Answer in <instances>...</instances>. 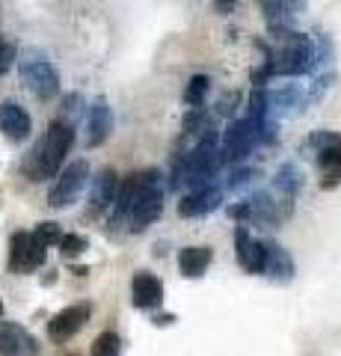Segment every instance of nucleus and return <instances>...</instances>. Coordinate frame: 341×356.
Instances as JSON below:
<instances>
[{
    "mask_svg": "<svg viewBox=\"0 0 341 356\" xmlns=\"http://www.w3.org/2000/svg\"><path fill=\"white\" fill-rule=\"evenodd\" d=\"M92 356H122V341L116 332H101L92 344Z\"/></svg>",
    "mask_w": 341,
    "mask_h": 356,
    "instance_id": "obj_22",
    "label": "nucleus"
},
{
    "mask_svg": "<svg viewBox=\"0 0 341 356\" xmlns=\"http://www.w3.org/2000/svg\"><path fill=\"white\" fill-rule=\"evenodd\" d=\"M261 273H267L270 280H279V282H288L294 276V261L285 247H279V243L267 241L264 243V267Z\"/></svg>",
    "mask_w": 341,
    "mask_h": 356,
    "instance_id": "obj_16",
    "label": "nucleus"
},
{
    "mask_svg": "<svg viewBox=\"0 0 341 356\" xmlns=\"http://www.w3.org/2000/svg\"><path fill=\"white\" fill-rule=\"evenodd\" d=\"M45 250L42 243L33 238V232H15L9 241V267L13 273H33L45 264Z\"/></svg>",
    "mask_w": 341,
    "mask_h": 356,
    "instance_id": "obj_7",
    "label": "nucleus"
},
{
    "mask_svg": "<svg viewBox=\"0 0 341 356\" xmlns=\"http://www.w3.org/2000/svg\"><path fill=\"white\" fill-rule=\"evenodd\" d=\"M0 356H39V341L21 324H0Z\"/></svg>",
    "mask_w": 341,
    "mask_h": 356,
    "instance_id": "obj_10",
    "label": "nucleus"
},
{
    "mask_svg": "<svg viewBox=\"0 0 341 356\" xmlns=\"http://www.w3.org/2000/svg\"><path fill=\"white\" fill-rule=\"evenodd\" d=\"M0 131H3V137H9L13 143H24L33 131L30 113L18 102H3L0 104Z\"/></svg>",
    "mask_w": 341,
    "mask_h": 356,
    "instance_id": "obj_11",
    "label": "nucleus"
},
{
    "mask_svg": "<svg viewBox=\"0 0 341 356\" xmlns=\"http://www.w3.org/2000/svg\"><path fill=\"white\" fill-rule=\"evenodd\" d=\"M235 247H238V264L244 267V270H249V273H261V267H264V243L252 241L249 232L244 226H238L235 229Z\"/></svg>",
    "mask_w": 341,
    "mask_h": 356,
    "instance_id": "obj_15",
    "label": "nucleus"
},
{
    "mask_svg": "<svg viewBox=\"0 0 341 356\" xmlns=\"http://www.w3.org/2000/svg\"><path fill=\"white\" fill-rule=\"evenodd\" d=\"M131 303L137 309H155L163 303V282L158 276H151L146 270L134 273V280H131Z\"/></svg>",
    "mask_w": 341,
    "mask_h": 356,
    "instance_id": "obj_12",
    "label": "nucleus"
},
{
    "mask_svg": "<svg viewBox=\"0 0 341 356\" xmlns=\"http://www.w3.org/2000/svg\"><path fill=\"white\" fill-rule=\"evenodd\" d=\"M214 259V250L211 247H184L178 252V270L187 276V280H196L208 270V264Z\"/></svg>",
    "mask_w": 341,
    "mask_h": 356,
    "instance_id": "obj_19",
    "label": "nucleus"
},
{
    "mask_svg": "<svg viewBox=\"0 0 341 356\" xmlns=\"http://www.w3.org/2000/svg\"><path fill=\"white\" fill-rule=\"evenodd\" d=\"M90 303H74L69 309L57 312L51 321H48V339L53 344H65L72 336H78V332L86 327V321H90Z\"/></svg>",
    "mask_w": 341,
    "mask_h": 356,
    "instance_id": "obj_8",
    "label": "nucleus"
},
{
    "mask_svg": "<svg viewBox=\"0 0 341 356\" xmlns=\"http://www.w3.org/2000/svg\"><path fill=\"white\" fill-rule=\"evenodd\" d=\"M208 89H211V81H208L205 74H196V77H190V83H187V89H184V102L190 104V107H199V104H205Z\"/></svg>",
    "mask_w": 341,
    "mask_h": 356,
    "instance_id": "obj_21",
    "label": "nucleus"
},
{
    "mask_svg": "<svg viewBox=\"0 0 341 356\" xmlns=\"http://www.w3.org/2000/svg\"><path fill=\"white\" fill-rule=\"evenodd\" d=\"M232 6H235V0H214V9H217V13H232Z\"/></svg>",
    "mask_w": 341,
    "mask_h": 356,
    "instance_id": "obj_26",
    "label": "nucleus"
},
{
    "mask_svg": "<svg viewBox=\"0 0 341 356\" xmlns=\"http://www.w3.org/2000/svg\"><path fill=\"white\" fill-rule=\"evenodd\" d=\"M0 315H3V303H0Z\"/></svg>",
    "mask_w": 341,
    "mask_h": 356,
    "instance_id": "obj_27",
    "label": "nucleus"
},
{
    "mask_svg": "<svg viewBox=\"0 0 341 356\" xmlns=\"http://www.w3.org/2000/svg\"><path fill=\"white\" fill-rule=\"evenodd\" d=\"M317 166L324 170V178H321V187L333 191L335 184H341V140L329 143L317 152Z\"/></svg>",
    "mask_w": 341,
    "mask_h": 356,
    "instance_id": "obj_18",
    "label": "nucleus"
},
{
    "mask_svg": "<svg viewBox=\"0 0 341 356\" xmlns=\"http://www.w3.org/2000/svg\"><path fill=\"white\" fill-rule=\"evenodd\" d=\"M137 191H140V172H131L125 181H119V191H116V199H113V220H125L131 205L137 199Z\"/></svg>",
    "mask_w": 341,
    "mask_h": 356,
    "instance_id": "obj_20",
    "label": "nucleus"
},
{
    "mask_svg": "<svg viewBox=\"0 0 341 356\" xmlns=\"http://www.w3.org/2000/svg\"><path fill=\"white\" fill-rule=\"evenodd\" d=\"M110 131H113V113H110L104 98H98V102L90 107V113H86V146L90 149L101 146V143L110 137Z\"/></svg>",
    "mask_w": 341,
    "mask_h": 356,
    "instance_id": "obj_13",
    "label": "nucleus"
},
{
    "mask_svg": "<svg viewBox=\"0 0 341 356\" xmlns=\"http://www.w3.org/2000/svg\"><path fill=\"white\" fill-rule=\"evenodd\" d=\"M217 137L214 134H208V137L196 146L190 154L184 158V178L181 181H187L190 187H205V181L217 172L219 166V152H217Z\"/></svg>",
    "mask_w": 341,
    "mask_h": 356,
    "instance_id": "obj_5",
    "label": "nucleus"
},
{
    "mask_svg": "<svg viewBox=\"0 0 341 356\" xmlns=\"http://www.w3.org/2000/svg\"><path fill=\"white\" fill-rule=\"evenodd\" d=\"M33 238H36L42 247H53V243H60L63 229L57 226V222H39L36 232H33Z\"/></svg>",
    "mask_w": 341,
    "mask_h": 356,
    "instance_id": "obj_23",
    "label": "nucleus"
},
{
    "mask_svg": "<svg viewBox=\"0 0 341 356\" xmlns=\"http://www.w3.org/2000/svg\"><path fill=\"white\" fill-rule=\"evenodd\" d=\"M86 178H90V163L86 161H74L57 175V181L48 191V205L51 208H69L74 199L81 196V191L86 187Z\"/></svg>",
    "mask_w": 341,
    "mask_h": 356,
    "instance_id": "obj_6",
    "label": "nucleus"
},
{
    "mask_svg": "<svg viewBox=\"0 0 341 356\" xmlns=\"http://www.w3.org/2000/svg\"><path fill=\"white\" fill-rule=\"evenodd\" d=\"M223 202V193L217 191V187L205 184V187H196L190 196H184L178 202V214L181 217H202V214H211V211L219 208Z\"/></svg>",
    "mask_w": 341,
    "mask_h": 356,
    "instance_id": "obj_14",
    "label": "nucleus"
},
{
    "mask_svg": "<svg viewBox=\"0 0 341 356\" xmlns=\"http://www.w3.org/2000/svg\"><path fill=\"white\" fill-rule=\"evenodd\" d=\"M312 60H315V51H312V42L306 36H297L291 33L288 44L276 54V57H270L267 63V72L270 74H282V77H294V74H306L312 69Z\"/></svg>",
    "mask_w": 341,
    "mask_h": 356,
    "instance_id": "obj_3",
    "label": "nucleus"
},
{
    "mask_svg": "<svg viewBox=\"0 0 341 356\" xmlns=\"http://www.w3.org/2000/svg\"><path fill=\"white\" fill-rule=\"evenodd\" d=\"M158 178L160 175L155 170H142L140 172V191H137L134 205H131V211H128V217H125L131 232L149 229L151 222L160 217V211H163V191H160Z\"/></svg>",
    "mask_w": 341,
    "mask_h": 356,
    "instance_id": "obj_2",
    "label": "nucleus"
},
{
    "mask_svg": "<svg viewBox=\"0 0 341 356\" xmlns=\"http://www.w3.org/2000/svg\"><path fill=\"white\" fill-rule=\"evenodd\" d=\"M21 83L42 102H51L60 92V72L45 60V57H27L21 60Z\"/></svg>",
    "mask_w": 341,
    "mask_h": 356,
    "instance_id": "obj_4",
    "label": "nucleus"
},
{
    "mask_svg": "<svg viewBox=\"0 0 341 356\" xmlns=\"http://www.w3.org/2000/svg\"><path fill=\"white\" fill-rule=\"evenodd\" d=\"M256 137H258V131H256V125H252L249 119L232 122L228 131H226V137H223V161H228V163L244 161L247 154H252Z\"/></svg>",
    "mask_w": 341,
    "mask_h": 356,
    "instance_id": "obj_9",
    "label": "nucleus"
},
{
    "mask_svg": "<svg viewBox=\"0 0 341 356\" xmlns=\"http://www.w3.org/2000/svg\"><path fill=\"white\" fill-rule=\"evenodd\" d=\"M116 191H119L116 170H110V166H104V170L92 178V199H90V202H92V211H104V208L113 205Z\"/></svg>",
    "mask_w": 341,
    "mask_h": 356,
    "instance_id": "obj_17",
    "label": "nucleus"
},
{
    "mask_svg": "<svg viewBox=\"0 0 341 356\" xmlns=\"http://www.w3.org/2000/svg\"><path fill=\"white\" fill-rule=\"evenodd\" d=\"M13 63H15V44L0 39V74H6L9 69H13Z\"/></svg>",
    "mask_w": 341,
    "mask_h": 356,
    "instance_id": "obj_25",
    "label": "nucleus"
},
{
    "mask_svg": "<svg viewBox=\"0 0 341 356\" xmlns=\"http://www.w3.org/2000/svg\"><path fill=\"white\" fill-rule=\"evenodd\" d=\"M72 143H74L72 122H65V119L51 122L45 137L24 154L21 170H24V175L30 178V181H48V178H53L60 172V166L65 161V154H69Z\"/></svg>",
    "mask_w": 341,
    "mask_h": 356,
    "instance_id": "obj_1",
    "label": "nucleus"
},
{
    "mask_svg": "<svg viewBox=\"0 0 341 356\" xmlns=\"http://www.w3.org/2000/svg\"><path fill=\"white\" fill-rule=\"evenodd\" d=\"M57 247H60V252L65 255V259H74V255L86 252V238H81V235H63Z\"/></svg>",
    "mask_w": 341,
    "mask_h": 356,
    "instance_id": "obj_24",
    "label": "nucleus"
}]
</instances>
